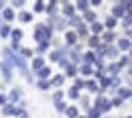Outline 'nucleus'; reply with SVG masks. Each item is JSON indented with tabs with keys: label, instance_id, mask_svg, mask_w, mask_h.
Returning a JSON list of instances; mask_svg holds the SVG:
<instances>
[{
	"label": "nucleus",
	"instance_id": "56",
	"mask_svg": "<svg viewBox=\"0 0 132 118\" xmlns=\"http://www.w3.org/2000/svg\"><path fill=\"white\" fill-rule=\"evenodd\" d=\"M81 118H84V117H81Z\"/></svg>",
	"mask_w": 132,
	"mask_h": 118
},
{
	"label": "nucleus",
	"instance_id": "17",
	"mask_svg": "<svg viewBox=\"0 0 132 118\" xmlns=\"http://www.w3.org/2000/svg\"><path fill=\"white\" fill-rule=\"evenodd\" d=\"M66 71H67V75L69 76H73L75 74H76V67L75 65H67V68H66Z\"/></svg>",
	"mask_w": 132,
	"mask_h": 118
},
{
	"label": "nucleus",
	"instance_id": "7",
	"mask_svg": "<svg viewBox=\"0 0 132 118\" xmlns=\"http://www.w3.org/2000/svg\"><path fill=\"white\" fill-rule=\"evenodd\" d=\"M3 112H4V114H15V112H16V108L14 106H11V105H9V106H6L4 110H3Z\"/></svg>",
	"mask_w": 132,
	"mask_h": 118
},
{
	"label": "nucleus",
	"instance_id": "20",
	"mask_svg": "<svg viewBox=\"0 0 132 118\" xmlns=\"http://www.w3.org/2000/svg\"><path fill=\"white\" fill-rule=\"evenodd\" d=\"M62 83H64V78H62L61 75H56L54 78V80H53V84H54L55 86H60Z\"/></svg>",
	"mask_w": 132,
	"mask_h": 118
},
{
	"label": "nucleus",
	"instance_id": "9",
	"mask_svg": "<svg viewBox=\"0 0 132 118\" xmlns=\"http://www.w3.org/2000/svg\"><path fill=\"white\" fill-rule=\"evenodd\" d=\"M18 97H20V92H18L17 90H12L10 92V96H9L10 101H12V102L18 101Z\"/></svg>",
	"mask_w": 132,
	"mask_h": 118
},
{
	"label": "nucleus",
	"instance_id": "1",
	"mask_svg": "<svg viewBox=\"0 0 132 118\" xmlns=\"http://www.w3.org/2000/svg\"><path fill=\"white\" fill-rule=\"evenodd\" d=\"M95 106L99 107L100 110H103V111H109L110 107H111V102L109 100H106V98H103V97H99L98 100L95 101Z\"/></svg>",
	"mask_w": 132,
	"mask_h": 118
},
{
	"label": "nucleus",
	"instance_id": "43",
	"mask_svg": "<svg viewBox=\"0 0 132 118\" xmlns=\"http://www.w3.org/2000/svg\"><path fill=\"white\" fill-rule=\"evenodd\" d=\"M104 38L106 39V41H113V38H114V34H113V33H106L104 36Z\"/></svg>",
	"mask_w": 132,
	"mask_h": 118
},
{
	"label": "nucleus",
	"instance_id": "2",
	"mask_svg": "<svg viewBox=\"0 0 132 118\" xmlns=\"http://www.w3.org/2000/svg\"><path fill=\"white\" fill-rule=\"evenodd\" d=\"M66 39H67V42H69L70 44H73L77 39L76 33H75V32H67V33H66Z\"/></svg>",
	"mask_w": 132,
	"mask_h": 118
},
{
	"label": "nucleus",
	"instance_id": "12",
	"mask_svg": "<svg viewBox=\"0 0 132 118\" xmlns=\"http://www.w3.org/2000/svg\"><path fill=\"white\" fill-rule=\"evenodd\" d=\"M49 74H50V69H49V68H43L42 70H39V71H38V75L42 79L48 78V76H49Z\"/></svg>",
	"mask_w": 132,
	"mask_h": 118
},
{
	"label": "nucleus",
	"instance_id": "37",
	"mask_svg": "<svg viewBox=\"0 0 132 118\" xmlns=\"http://www.w3.org/2000/svg\"><path fill=\"white\" fill-rule=\"evenodd\" d=\"M50 58H51V60L56 62V60H59V58H60V53H59V52H54V53H51Z\"/></svg>",
	"mask_w": 132,
	"mask_h": 118
},
{
	"label": "nucleus",
	"instance_id": "27",
	"mask_svg": "<svg viewBox=\"0 0 132 118\" xmlns=\"http://www.w3.org/2000/svg\"><path fill=\"white\" fill-rule=\"evenodd\" d=\"M100 117V112L98 110H91L89 111V118H99Z\"/></svg>",
	"mask_w": 132,
	"mask_h": 118
},
{
	"label": "nucleus",
	"instance_id": "10",
	"mask_svg": "<svg viewBox=\"0 0 132 118\" xmlns=\"http://www.w3.org/2000/svg\"><path fill=\"white\" fill-rule=\"evenodd\" d=\"M119 46H120L121 49H128L130 48V41L128 39H120L119 41Z\"/></svg>",
	"mask_w": 132,
	"mask_h": 118
},
{
	"label": "nucleus",
	"instance_id": "11",
	"mask_svg": "<svg viewBox=\"0 0 132 118\" xmlns=\"http://www.w3.org/2000/svg\"><path fill=\"white\" fill-rule=\"evenodd\" d=\"M34 38L37 39L38 42H43L44 38H45L44 32L43 31H40V30H37V31H36V33H34Z\"/></svg>",
	"mask_w": 132,
	"mask_h": 118
},
{
	"label": "nucleus",
	"instance_id": "13",
	"mask_svg": "<svg viewBox=\"0 0 132 118\" xmlns=\"http://www.w3.org/2000/svg\"><path fill=\"white\" fill-rule=\"evenodd\" d=\"M66 113H67V116L69 117H76L77 116V113H78V111H77V108L76 107H70V108H67V111H66Z\"/></svg>",
	"mask_w": 132,
	"mask_h": 118
},
{
	"label": "nucleus",
	"instance_id": "3",
	"mask_svg": "<svg viewBox=\"0 0 132 118\" xmlns=\"http://www.w3.org/2000/svg\"><path fill=\"white\" fill-rule=\"evenodd\" d=\"M20 20H21L22 22H29V21L32 20V15H31L29 12H21Z\"/></svg>",
	"mask_w": 132,
	"mask_h": 118
},
{
	"label": "nucleus",
	"instance_id": "54",
	"mask_svg": "<svg viewBox=\"0 0 132 118\" xmlns=\"http://www.w3.org/2000/svg\"><path fill=\"white\" fill-rule=\"evenodd\" d=\"M1 6H3V3H1V1H0V7H1Z\"/></svg>",
	"mask_w": 132,
	"mask_h": 118
},
{
	"label": "nucleus",
	"instance_id": "23",
	"mask_svg": "<svg viewBox=\"0 0 132 118\" xmlns=\"http://www.w3.org/2000/svg\"><path fill=\"white\" fill-rule=\"evenodd\" d=\"M86 86H87L88 89L91 91H95V90H98L97 89V85H95V83H94L93 80H89V81H87V84H86Z\"/></svg>",
	"mask_w": 132,
	"mask_h": 118
},
{
	"label": "nucleus",
	"instance_id": "26",
	"mask_svg": "<svg viewBox=\"0 0 132 118\" xmlns=\"http://www.w3.org/2000/svg\"><path fill=\"white\" fill-rule=\"evenodd\" d=\"M84 59H86L87 62H89V63L95 62V57H94V54L93 53H91V52H88L87 54L84 56Z\"/></svg>",
	"mask_w": 132,
	"mask_h": 118
},
{
	"label": "nucleus",
	"instance_id": "16",
	"mask_svg": "<svg viewBox=\"0 0 132 118\" xmlns=\"http://www.w3.org/2000/svg\"><path fill=\"white\" fill-rule=\"evenodd\" d=\"M113 14H114L116 17L122 16V14H124V9H122V6H116V7H114Z\"/></svg>",
	"mask_w": 132,
	"mask_h": 118
},
{
	"label": "nucleus",
	"instance_id": "29",
	"mask_svg": "<svg viewBox=\"0 0 132 118\" xmlns=\"http://www.w3.org/2000/svg\"><path fill=\"white\" fill-rule=\"evenodd\" d=\"M105 23H106V27L113 28L116 25V20H115V19H111V17H110V19H108V20H106V22H105Z\"/></svg>",
	"mask_w": 132,
	"mask_h": 118
},
{
	"label": "nucleus",
	"instance_id": "49",
	"mask_svg": "<svg viewBox=\"0 0 132 118\" xmlns=\"http://www.w3.org/2000/svg\"><path fill=\"white\" fill-rule=\"evenodd\" d=\"M125 6L127 7V11L128 12L131 11V1H126V3H125Z\"/></svg>",
	"mask_w": 132,
	"mask_h": 118
},
{
	"label": "nucleus",
	"instance_id": "33",
	"mask_svg": "<svg viewBox=\"0 0 132 118\" xmlns=\"http://www.w3.org/2000/svg\"><path fill=\"white\" fill-rule=\"evenodd\" d=\"M44 9V5H43V1H38V3H37V4H36V6H34V10H36V11H42V10H43Z\"/></svg>",
	"mask_w": 132,
	"mask_h": 118
},
{
	"label": "nucleus",
	"instance_id": "42",
	"mask_svg": "<svg viewBox=\"0 0 132 118\" xmlns=\"http://www.w3.org/2000/svg\"><path fill=\"white\" fill-rule=\"evenodd\" d=\"M61 96H62V92H61V91H59V92H56V94L54 95L55 101H59V100L61 98Z\"/></svg>",
	"mask_w": 132,
	"mask_h": 118
},
{
	"label": "nucleus",
	"instance_id": "48",
	"mask_svg": "<svg viewBox=\"0 0 132 118\" xmlns=\"http://www.w3.org/2000/svg\"><path fill=\"white\" fill-rule=\"evenodd\" d=\"M131 23V15L128 14V16L125 19V25H130Z\"/></svg>",
	"mask_w": 132,
	"mask_h": 118
},
{
	"label": "nucleus",
	"instance_id": "51",
	"mask_svg": "<svg viewBox=\"0 0 132 118\" xmlns=\"http://www.w3.org/2000/svg\"><path fill=\"white\" fill-rule=\"evenodd\" d=\"M14 5L15 6H21V5H23V1H14Z\"/></svg>",
	"mask_w": 132,
	"mask_h": 118
},
{
	"label": "nucleus",
	"instance_id": "55",
	"mask_svg": "<svg viewBox=\"0 0 132 118\" xmlns=\"http://www.w3.org/2000/svg\"><path fill=\"white\" fill-rule=\"evenodd\" d=\"M127 118H131V117H127Z\"/></svg>",
	"mask_w": 132,
	"mask_h": 118
},
{
	"label": "nucleus",
	"instance_id": "38",
	"mask_svg": "<svg viewBox=\"0 0 132 118\" xmlns=\"http://www.w3.org/2000/svg\"><path fill=\"white\" fill-rule=\"evenodd\" d=\"M55 105H56V107H58L59 111H64V110H65V103H62V102L55 101Z\"/></svg>",
	"mask_w": 132,
	"mask_h": 118
},
{
	"label": "nucleus",
	"instance_id": "15",
	"mask_svg": "<svg viewBox=\"0 0 132 118\" xmlns=\"http://www.w3.org/2000/svg\"><path fill=\"white\" fill-rule=\"evenodd\" d=\"M81 71H82L83 75H91V74H92V68H91L89 64H86V65H83L82 67Z\"/></svg>",
	"mask_w": 132,
	"mask_h": 118
},
{
	"label": "nucleus",
	"instance_id": "45",
	"mask_svg": "<svg viewBox=\"0 0 132 118\" xmlns=\"http://www.w3.org/2000/svg\"><path fill=\"white\" fill-rule=\"evenodd\" d=\"M44 36H45V37H48V38H49L50 36H51V31H50V28H45V32H44Z\"/></svg>",
	"mask_w": 132,
	"mask_h": 118
},
{
	"label": "nucleus",
	"instance_id": "14",
	"mask_svg": "<svg viewBox=\"0 0 132 118\" xmlns=\"http://www.w3.org/2000/svg\"><path fill=\"white\" fill-rule=\"evenodd\" d=\"M69 95H70L71 98H78V96H80V94H78V89H77L76 86L71 87V89H70V92H69Z\"/></svg>",
	"mask_w": 132,
	"mask_h": 118
},
{
	"label": "nucleus",
	"instance_id": "52",
	"mask_svg": "<svg viewBox=\"0 0 132 118\" xmlns=\"http://www.w3.org/2000/svg\"><path fill=\"white\" fill-rule=\"evenodd\" d=\"M80 32H81V34H84V33H86V28L83 27L82 25H81V28H80Z\"/></svg>",
	"mask_w": 132,
	"mask_h": 118
},
{
	"label": "nucleus",
	"instance_id": "35",
	"mask_svg": "<svg viewBox=\"0 0 132 118\" xmlns=\"http://www.w3.org/2000/svg\"><path fill=\"white\" fill-rule=\"evenodd\" d=\"M71 25H78V26H81V19L78 16H75V17H72V20H71Z\"/></svg>",
	"mask_w": 132,
	"mask_h": 118
},
{
	"label": "nucleus",
	"instance_id": "53",
	"mask_svg": "<svg viewBox=\"0 0 132 118\" xmlns=\"http://www.w3.org/2000/svg\"><path fill=\"white\" fill-rule=\"evenodd\" d=\"M92 4H93V5H99V4H100V0H92Z\"/></svg>",
	"mask_w": 132,
	"mask_h": 118
},
{
	"label": "nucleus",
	"instance_id": "8",
	"mask_svg": "<svg viewBox=\"0 0 132 118\" xmlns=\"http://www.w3.org/2000/svg\"><path fill=\"white\" fill-rule=\"evenodd\" d=\"M21 38H22V32L20 30L12 31V39H14V42H18Z\"/></svg>",
	"mask_w": 132,
	"mask_h": 118
},
{
	"label": "nucleus",
	"instance_id": "18",
	"mask_svg": "<svg viewBox=\"0 0 132 118\" xmlns=\"http://www.w3.org/2000/svg\"><path fill=\"white\" fill-rule=\"evenodd\" d=\"M1 69H3V74H4L5 79L6 80H10L11 79V73L9 71V68H6L4 64H1Z\"/></svg>",
	"mask_w": 132,
	"mask_h": 118
},
{
	"label": "nucleus",
	"instance_id": "32",
	"mask_svg": "<svg viewBox=\"0 0 132 118\" xmlns=\"http://www.w3.org/2000/svg\"><path fill=\"white\" fill-rule=\"evenodd\" d=\"M110 84H111V79H109V78L102 79V86H103V87H106V86H109Z\"/></svg>",
	"mask_w": 132,
	"mask_h": 118
},
{
	"label": "nucleus",
	"instance_id": "24",
	"mask_svg": "<svg viewBox=\"0 0 132 118\" xmlns=\"http://www.w3.org/2000/svg\"><path fill=\"white\" fill-rule=\"evenodd\" d=\"M49 85L50 84L47 81V80H40V81L38 83V86L42 89V90H47V89L49 87Z\"/></svg>",
	"mask_w": 132,
	"mask_h": 118
},
{
	"label": "nucleus",
	"instance_id": "6",
	"mask_svg": "<svg viewBox=\"0 0 132 118\" xmlns=\"http://www.w3.org/2000/svg\"><path fill=\"white\" fill-rule=\"evenodd\" d=\"M43 64H44V60L42 59V58H37V59H34L33 60V68L34 69H40V68L43 67Z\"/></svg>",
	"mask_w": 132,
	"mask_h": 118
},
{
	"label": "nucleus",
	"instance_id": "25",
	"mask_svg": "<svg viewBox=\"0 0 132 118\" xmlns=\"http://www.w3.org/2000/svg\"><path fill=\"white\" fill-rule=\"evenodd\" d=\"M14 62H15V64H16V65H18L20 68H25V67H26V63H25V60H23L22 58H17V57H15V60H14Z\"/></svg>",
	"mask_w": 132,
	"mask_h": 118
},
{
	"label": "nucleus",
	"instance_id": "4",
	"mask_svg": "<svg viewBox=\"0 0 132 118\" xmlns=\"http://www.w3.org/2000/svg\"><path fill=\"white\" fill-rule=\"evenodd\" d=\"M119 96L121 98H127V97L131 96V90H128V89H120L119 90Z\"/></svg>",
	"mask_w": 132,
	"mask_h": 118
},
{
	"label": "nucleus",
	"instance_id": "28",
	"mask_svg": "<svg viewBox=\"0 0 132 118\" xmlns=\"http://www.w3.org/2000/svg\"><path fill=\"white\" fill-rule=\"evenodd\" d=\"M87 1H84V0H81V1L77 3V7L81 9V10H87Z\"/></svg>",
	"mask_w": 132,
	"mask_h": 118
},
{
	"label": "nucleus",
	"instance_id": "39",
	"mask_svg": "<svg viewBox=\"0 0 132 118\" xmlns=\"http://www.w3.org/2000/svg\"><path fill=\"white\" fill-rule=\"evenodd\" d=\"M21 53L23 54V56H26V57H31V56H32V52L29 51V49H22Z\"/></svg>",
	"mask_w": 132,
	"mask_h": 118
},
{
	"label": "nucleus",
	"instance_id": "22",
	"mask_svg": "<svg viewBox=\"0 0 132 118\" xmlns=\"http://www.w3.org/2000/svg\"><path fill=\"white\" fill-rule=\"evenodd\" d=\"M98 44H99V38L98 37H97V36L91 37V39H89V46H91V47H97Z\"/></svg>",
	"mask_w": 132,
	"mask_h": 118
},
{
	"label": "nucleus",
	"instance_id": "47",
	"mask_svg": "<svg viewBox=\"0 0 132 118\" xmlns=\"http://www.w3.org/2000/svg\"><path fill=\"white\" fill-rule=\"evenodd\" d=\"M120 103H121L120 98H115V100L113 101V105H114V106H120Z\"/></svg>",
	"mask_w": 132,
	"mask_h": 118
},
{
	"label": "nucleus",
	"instance_id": "44",
	"mask_svg": "<svg viewBox=\"0 0 132 118\" xmlns=\"http://www.w3.org/2000/svg\"><path fill=\"white\" fill-rule=\"evenodd\" d=\"M105 49H106V48H105V46H100V47H99V54H100V56H103V54L105 53Z\"/></svg>",
	"mask_w": 132,
	"mask_h": 118
},
{
	"label": "nucleus",
	"instance_id": "5",
	"mask_svg": "<svg viewBox=\"0 0 132 118\" xmlns=\"http://www.w3.org/2000/svg\"><path fill=\"white\" fill-rule=\"evenodd\" d=\"M84 17H86V20L87 21H89V22H92V21H94L95 20V14H94L93 11H89V10H87V11L84 12Z\"/></svg>",
	"mask_w": 132,
	"mask_h": 118
},
{
	"label": "nucleus",
	"instance_id": "50",
	"mask_svg": "<svg viewBox=\"0 0 132 118\" xmlns=\"http://www.w3.org/2000/svg\"><path fill=\"white\" fill-rule=\"evenodd\" d=\"M5 102H6V97L4 95H0V105H3Z\"/></svg>",
	"mask_w": 132,
	"mask_h": 118
},
{
	"label": "nucleus",
	"instance_id": "31",
	"mask_svg": "<svg viewBox=\"0 0 132 118\" xmlns=\"http://www.w3.org/2000/svg\"><path fill=\"white\" fill-rule=\"evenodd\" d=\"M64 14H65V15H72V14H73V6H71V5L65 6Z\"/></svg>",
	"mask_w": 132,
	"mask_h": 118
},
{
	"label": "nucleus",
	"instance_id": "34",
	"mask_svg": "<svg viewBox=\"0 0 132 118\" xmlns=\"http://www.w3.org/2000/svg\"><path fill=\"white\" fill-rule=\"evenodd\" d=\"M109 69H110V71H111V73H117V71H119V69H120V65H119V64H111Z\"/></svg>",
	"mask_w": 132,
	"mask_h": 118
},
{
	"label": "nucleus",
	"instance_id": "40",
	"mask_svg": "<svg viewBox=\"0 0 132 118\" xmlns=\"http://www.w3.org/2000/svg\"><path fill=\"white\" fill-rule=\"evenodd\" d=\"M108 53H109L110 57H115L116 54H117V52L115 51V48H113V47H111V48L109 49V52H108Z\"/></svg>",
	"mask_w": 132,
	"mask_h": 118
},
{
	"label": "nucleus",
	"instance_id": "30",
	"mask_svg": "<svg viewBox=\"0 0 132 118\" xmlns=\"http://www.w3.org/2000/svg\"><path fill=\"white\" fill-rule=\"evenodd\" d=\"M9 31H10V27H9V26H4V27L1 28V31H0L1 37H4V38H5L6 36L9 34Z\"/></svg>",
	"mask_w": 132,
	"mask_h": 118
},
{
	"label": "nucleus",
	"instance_id": "46",
	"mask_svg": "<svg viewBox=\"0 0 132 118\" xmlns=\"http://www.w3.org/2000/svg\"><path fill=\"white\" fill-rule=\"evenodd\" d=\"M83 86V83H82V80H80V79H77L76 80V87L78 89V87H82Z\"/></svg>",
	"mask_w": 132,
	"mask_h": 118
},
{
	"label": "nucleus",
	"instance_id": "19",
	"mask_svg": "<svg viewBox=\"0 0 132 118\" xmlns=\"http://www.w3.org/2000/svg\"><path fill=\"white\" fill-rule=\"evenodd\" d=\"M14 11L11 10V9H6L5 11H4V17H5L6 20H12L14 19Z\"/></svg>",
	"mask_w": 132,
	"mask_h": 118
},
{
	"label": "nucleus",
	"instance_id": "36",
	"mask_svg": "<svg viewBox=\"0 0 132 118\" xmlns=\"http://www.w3.org/2000/svg\"><path fill=\"white\" fill-rule=\"evenodd\" d=\"M48 46H49V43L47 42V41H43V42H40V47H39V51L40 52H44L47 48H48Z\"/></svg>",
	"mask_w": 132,
	"mask_h": 118
},
{
	"label": "nucleus",
	"instance_id": "41",
	"mask_svg": "<svg viewBox=\"0 0 132 118\" xmlns=\"http://www.w3.org/2000/svg\"><path fill=\"white\" fill-rule=\"evenodd\" d=\"M127 62H128V58H127V57H122V58H121V62H120V64H119V65H120V67H122V65H125Z\"/></svg>",
	"mask_w": 132,
	"mask_h": 118
},
{
	"label": "nucleus",
	"instance_id": "21",
	"mask_svg": "<svg viewBox=\"0 0 132 118\" xmlns=\"http://www.w3.org/2000/svg\"><path fill=\"white\" fill-rule=\"evenodd\" d=\"M102 30H103V26H102L99 22H94L93 25H92V31H93V32H95V33L100 32Z\"/></svg>",
	"mask_w": 132,
	"mask_h": 118
}]
</instances>
